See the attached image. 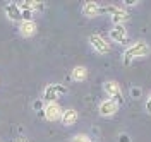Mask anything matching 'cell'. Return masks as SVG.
Instances as JSON below:
<instances>
[{
  "mask_svg": "<svg viewBox=\"0 0 151 142\" xmlns=\"http://www.w3.org/2000/svg\"><path fill=\"white\" fill-rule=\"evenodd\" d=\"M86 77H88V69H86V67H83V65L74 67V70H72V79H74V81L83 82Z\"/></svg>",
  "mask_w": 151,
  "mask_h": 142,
  "instance_id": "4fadbf2b",
  "label": "cell"
},
{
  "mask_svg": "<svg viewBox=\"0 0 151 142\" xmlns=\"http://www.w3.org/2000/svg\"><path fill=\"white\" fill-rule=\"evenodd\" d=\"M60 116H62V108H60V104L57 101L45 104V118L48 122H57Z\"/></svg>",
  "mask_w": 151,
  "mask_h": 142,
  "instance_id": "277c9868",
  "label": "cell"
},
{
  "mask_svg": "<svg viewBox=\"0 0 151 142\" xmlns=\"http://www.w3.org/2000/svg\"><path fill=\"white\" fill-rule=\"evenodd\" d=\"M146 108H148V113L151 115V94H150V98H148V103H146Z\"/></svg>",
  "mask_w": 151,
  "mask_h": 142,
  "instance_id": "9a60e30c",
  "label": "cell"
},
{
  "mask_svg": "<svg viewBox=\"0 0 151 142\" xmlns=\"http://www.w3.org/2000/svg\"><path fill=\"white\" fill-rule=\"evenodd\" d=\"M100 12H101V7L96 2H86L84 5H83V14H84L86 17H96Z\"/></svg>",
  "mask_w": 151,
  "mask_h": 142,
  "instance_id": "8fae6325",
  "label": "cell"
},
{
  "mask_svg": "<svg viewBox=\"0 0 151 142\" xmlns=\"http://www.w3.org/2000/svg\"><path fill=\"white\" fill-rule=\"evenodd\" d=\"M103 89H105V93L110 96V99H113V98H122V89H120V86L117 84L115 81H106L103 84Z\"/></svg>",
  "mask_w": 151,
  "mask_h": 142,
  "instance_id": "9c48e42d",
  "label": "cell"
},
{
  "mask_svg": "<svg viewBox=\"0 0 151 142\" xmlns=\"http://www.w3.org/2000/svg\"><path fill=\"white\" fill-rule=\"evenodd\" d=\"M148 53H150V46H148V43H146V41H136L134 45H131V46L124 51L122 62H124V65H129L134 58L146 57Z\"/></svg>",
  "mask_w": 151,
  "mask_h": 142,
  "instance_id": "6da1fadb",
  "label": "cell"
},
{
  "mask_svg": "<svg viewBox=\"0 0 151 142\" xmlns=\"http://www.w3.org/2000/svg\"><path fill=\"white\" fill-rule=\"evenodd\" d=\"M70 142H93L88 135H84V133H77L76 137H72L70 139Z\"/></svg>",
  "mask_w": 151,
  "mask_h": 142,
  "instance_id": "5bb4252c",
  "label": "cell"
},
{
  "mask_svg": "<svg viewBox=\"0 0 151 142\" xmlns=\"http://www.w3.org/2000/svg\"><path fill=\"white\" fill-rule=\"evenodd\" d=\"M103 12H108L112 16V21L115 26H124V22L129 21V12L125 9H120L117 5H106V7H101V14Z\"/></svg>",
  "mask_w": 151,
  "mask_h": 142,
  "instance_id": "7a4b0ae2",
  "label": "cell"
},
{
  "mask_svg": "<svg viewBox=\"0 0 151 142\" xmlns=\"http://www.w3.org/2000/svg\"><path fill=\"white\" fill-rule=\"evenodd\" d=\"M65 93H67V89L64 86L50 84V86H47V89H45V99H47V103H52V101H55L60 94H65Z\"/></svg>",
  "mask_w": 151,
  "mask_h": 142,
  "instance_id": "5b68a950",
  "label": "cell"
},
{
  "mask_svg": "<svg viewBox=\"0 0 151 142\" xmlns=\"http://www.w3.org/2000/svg\"><path fill=\"white\" fill-rule=\"evenodd\" d=\"M89 45L94 48V51L96 53H100V55H106L108 51H110V43L103 38V36H100V34H91L89 36Z\"/></svg>",
  "mask_w": 151,
  "mask_h": 142,
  "instance_id": "3957f363",
  "label": "cell"
},
{
  "mask_svg": "<svg viewBox=\"0 0 151 142\" xmlns=\"http://www.w3.org/2000/svg\"><path fill=\"white\" fill-rule=\"evenodd\" d=\"M5 14H7V17H9L10 21H14V22L22 21V14H21V9H19L17 2H10V4H7Z\"/></svg>",
  "mask_w": 151,
  "mask_h": 142,
  "instance_id": "30bf717a",
  "label": "cell"
},
{
  "mask_svg": "<svg viewBox=\"0 0 151 142\" xmlns=\"http://www.w3.org/2000/svg\"><path fill=\"white\" fill-rule=\"evenodd\" d=\"M14 142H29V141L26 139V137H17V139H16Z\"/></svg>",
  "mask_w": 151,
  "mask_h": 142,
  "instance_id": "2e32d148",
  "label": "cell"
},
{
  "mask_svg": "<svg viewBox=\"0 0 151 142\" xmlns=\"http://www.w3.org/2000/svg\"><path fill=\"white\" fill-rule=\"evenodd\" d=\"M62 123L65 125V127H70V125H74L76 120H77V111L76 110H72V108H69V110H65V111H62Z\"/></svg>",
  "mask_w": 151,
  "mask_h": 142,
  "instance_id": "7c38bea8",
  "label": "cell"
},
{
  "mask_svg": "<svg viewBox=\"0 0 151 142\" xmlns=\"http://www.w3.org/2000/svg\"><path fill=\"white\" fill-rule=\"evenodd\" d=\"M117 110H119V103L115 101V99H105L100 103V115L101 116H112V115L117 113Z\"/></svg>",
  "mask_w": 151,
  "mask_h": 142,
  "instance_id": "8992f818",
  "label": "cell"
},
{
  "mask_svg": "<svg viewBox=\"0 0 151 142\" xmlns=\"http://www.w3.org/2000/svg\"><path fill=\"white\" fill-rule=\"evenodd\" d=\"M19 33H21L24 38H31V36H35V34H36V22H35L33 19L21 21V24H19Z\"/></svg>",
  "mask_w": 151,
  "mask_h": 142,
  "instance_id": "52a82bcc",
  "label": "cell"
},
{
  "mask_svg": "<svg viewBox=\"0 0 151 142\" xmlns=\"http://www.w3.org/2000/svg\"><path fill=\"white\" fill-rule=\"evenodd\" d=\"M110 38L113 41H117L119 45H127V29L125 26H115V28L110 31Z\"/></svg>",
  "mask_w": 151,
  "mask_h": 142,
  "instance_id": "ba28073f",
  "label": "cell"
}]
</instances>
